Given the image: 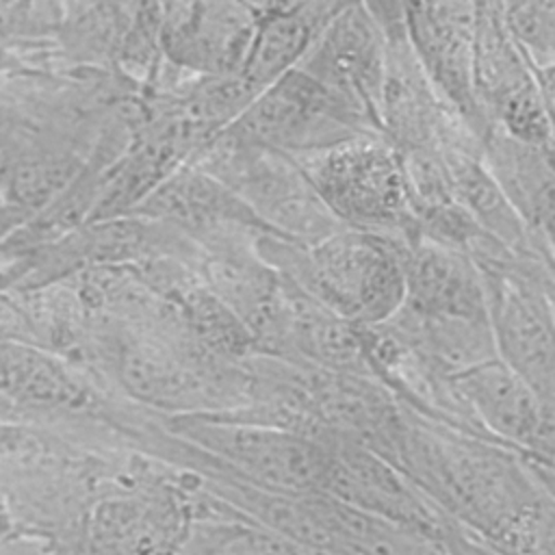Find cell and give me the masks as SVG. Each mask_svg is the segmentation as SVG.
Here are the masks:
<instances>
[{"mask_svg":"<svg viewBox=\"0 0 555 555\" xmlns=\"http://www.w3.org/2000/svg\"><path fill=\"white\" fill-rule=\"evenodd\" d=\"M375 130L351 104L293 67L221 130L228 139L297 156Z\"/></svg>","mask_w":555,"mask_h":555,"instance_id":"277c9868","label":"cell"},{"mask_svg":"<svg viewBox=\"0 0 555 555\" xmlns=\"http://www.w3.org/2000/svg\"><path fill=\"white\" fill-rule=\"evenodd\" d=\"M11 230H15V228H11L9 223H4V221H0V241L11 232Z\"/></svg>","mask_w":555,"mask_h":555,"instance_id":"e0dca14e","label":"cell"},{"mask_svg":"<svg viewBox=\"0 0 555 555\" xmlns=\"http://www.w3.org/2000/svg\"><path fill=\"white\" fill-rule=\"evenodd\" d=\"M412 555H447L440 546H436L429 538H423L418 544H416V548L412 551Z\"/></svg>","mask_w":555,"mask_h":555,"instance_id":"2e32d148","label":"cell"},{"mask_svg":"<svg viewBox=\"0 0 555 555\" xmlns=\"http://www.w3.org/2000/svg\"><path fill=\"white\" fill-rule=\"evenodd\" d=\"M496 13L503 22L514 46L520 50L540 89L551 98L553 50H555V2H514L496 4Z\"/></svg>","mask_w":555,"mask_h":555,"instance_id":"9a60e30c","label":"cell"},{"mask_svg":"<svg viewBox=\"0 0 555 555\" xmlns=\"http://www.w3.org/2000/svg\"><path fill=\"white\" fill-rule=\"evenodd\" d=\"M473 82L488 126L522 143L551 147V98L503 28L496 4H475Z\"/></svg>","mask_w":555,"mask_h":555,"instance_id":"5b68a950","label":"cell"},{"mask_svg":"<svg viewBox=\"0 0 555 555\" xmlns=\"http://www.w3.org/2000/svg\"><path fill=\"white\" fill-rule=\"evenodd\" d=\"M403 30L429 85L481 139L488 124L479 111L473 82L475 4H403Z\"/></svg>","mask_w":555,"mask_h":555,"instance_id":"52a82bcc","label":"cell"},{"mask_svg":"<svg viewBox=\"0 0 555 555\" xmlns=\"http://www.w3.org/2000/svg\"><path fill=\"white\" fill-rule=\"evenodd\" d=\"M483 165L507 204L522 221L531 241L542 243L551 256L553 223V165L551 147L522 143L488 126L483 137Z\"/></svg>","mask_w":555,"mask_h":555,"instance_id":"7c38bea8","label":"cell"},{"mask_svg":"<svg viewBox=\"0 0 555 555\" xmlns=\"http://www.w3.org/2000/svg\"><path fill=\"white\" fill-rule=\"evenodd\" d=\"M260 20V7L241 2L163 4L160 52L176 69L206 78L238 76Z\"/></svg>","mask_w":555,"mask_h":555,"instance_id":"ba28073f","label":"cell"},{"mask_svg":"<svg viewBox=\"0 0 555 555\" xmlns=\"http://www.w3.org/2000/svg\"><path fill=\"white\" fill-rule=\"evenodd\" d=\"M173 427L260 490L288 496L325 494L332 451L293 427L234 416H178Z\"/></svg>","mask_w":555,"mask_h":555,"instance_id":"3957f363","label":"cell"},{"mask_svg":"<svg viewBox=\"0 0 555 555\" xmlns=\"http://www.w3.org/2000/svg\"><path fill=\"white\" fill-rule=\"evenodd\" d=\"M403 282L397 317L418 325H490L483 280L466 251L418 234L405 247Z\"/></svg>","mask_w":555,"mask_h":555,"instance_id":"9c48e42d","label":"cell"},{"mask_svg":"<svg viewBox=\"0 0 555 555\" xmlns=\"http://www.w3.org/2000/svg\"><path fill=\"white\" fill-rule=\"evenodd\" d=\"M128 215L167 223L193 243L208 247L273 234L234 191L189 163L163 180Z\"/></svg>","mask_w":555,"mask_h":555,"instance_id":"30bf717a","label":"cell"},{"mask_svg":"<svg viewBox=\"0 0 555 555\" xmlns=\"http://www.w3.org/2000/svg\"><path fill=\"white\" fill-rule=\"evenodd\" d=\"M291 158L343 228L392 236L405 245L418 236L401 154L382 132Z\"/></svg>","mask_w":555,"mask_h":555,"instance_id":"7a4b0ae2","label":"cell"},{"mask_svg":"<svg viewBox=\"0 0 555 555\" xmlns=\"http://www.w3.org/2000/svg\"><path fill=\"white\" fill-rule=\"evenodd\" d=\"M338 4H262L247 61L238 74L258 95L293 69Z\"/></svg>","mask_w":555,"mask_h":555,"instance_id":"4fadbf2b","label":"cell"},{"mask_svg":"<svg viewBox=\"0 0 555 555\" xmlns=\"http://www.w3.org/2000/svg\"><path fill=\"white\" fill-rule=\"evenodd\" d=\"M382 132L386 35L366 4H338L295 65Z\"/></svg>","mask_w":555,"mask_h":555,"instance_id":"8992f818","label":"cell"},{"mask_svg":"<svg viewBox=\"0 0 555 555\" xmlns=\"http://www.w3.org/2000/svg\"><path fill=\"white\" fill-rule=\"evenodd\" d=\"M117 4H63L56 28L59 59L72 65H100L117 59L132 13Z\"/></svg>","mask_w":555,"mask_h":555,"instance_id":"5bb4252c","label":"cell"},{"mask_svg":"<svg viewBox=\"0 0 555 555\" xmlns=\"http://www.w3.org/2000/svg\"><path fill=\"white\" fill-rule=\"evenodd\" d=\"M460 401L483 427L501 440L542 453L553 449V405L499 358L449 375Z\"/></svg>","mask_w":555,"mask_h":555,"instance_id":"8fae6325","label":"cell"},{"mask_svg":"<svg viewBox=\"0 0 555 555\" xmlns=\"http://www.w3.org/2000/svg\"><path fill=\"white\" fill-rule=\"evenodd\" d=\"M405 243L340 228L310 245L275 234L254 241L256 254L317 304L351 325H379L403 304Z\"/></svg>","mask_w":555,"mask_h":555,"instance_id":"6da1fadb","label":"cell"}]
</instances>
